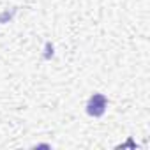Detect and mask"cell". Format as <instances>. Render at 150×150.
Returning a JSON list of instances; mask_svg holds the SVG:
<instances>
[{"label": "cell", "mask_w": 150, "mask_h": 150, "mask_svg": "<svg viewBox=\"0 0 150 150\" xmlns=\"http://www.w3.org/2000/svg\"><path fill=\"white\" fill-rule=\"evenodd\" d=\"M106 108H108V99L103 94H94L88 99V103H87V113L90 117H96V118L103 117L104 111H106Z\"/></svg>", "instance_id": "obj_1"}]
</instances>
